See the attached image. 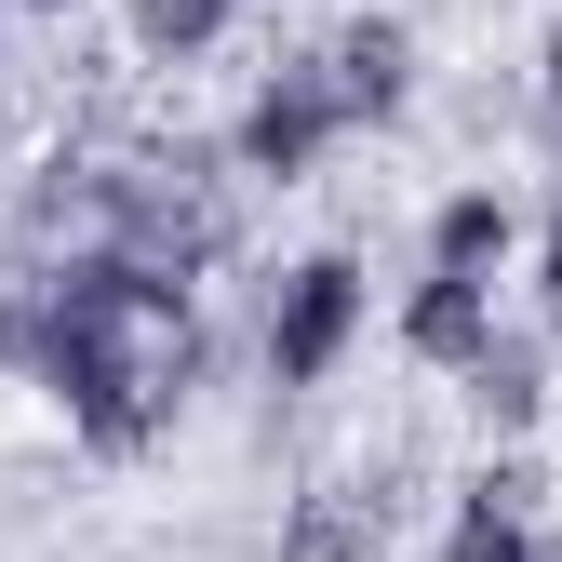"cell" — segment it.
I'll list each match as a JSON object with an SVG mask.
<instances>
[{
  "label": "cell",
  "mask_w": 562,
  "mask_h": 562,
  "mask_svg": "<svg viewBox=\"0 0 562 562\" xmlns=\"http://www.w3.org/2000/svg\"><path fill=\"white\" fill-rule=\"evenodd\" d=\"M228 14H241V0H134V41H148L161 67H188V54L228 41Z\"/></svg>",
  "instance_id": "obj_11"
},
{
  "label": "cell",
  "mask_w": 562,
  "mask_h": 562,
  "mask_svg": "<svg viewBox=\"0 0 562 562\" xmlns=\"http://www.w3.org/2000/svg\"><path fill=\"white\" fill-rule=\"evenodd\" d=\"M348 335H362V255L281 268V295H268V375H281V389H322V375L348 362Z\"/></svg>",
  "instance_id": "obj_3"
},
{
  "label": "cell",
  "mask_w": 562,
  "mask_h": 562,
  "mask_svg": "<svg viewBox=\"0 0 562 562\" xmlns=\"http://www.w3.org/2000/svg\"><path fill=\"white\" fill-rule=\"evenodd\" d=\"M94 241L161 268V281H201L228 241H241V148H134L121 175H94Z\"/></svg>",
  "instance_id": "obj_2"
},
{
  "label": "cell",
  "mask_w": 562,
  "mask_h": 562,
  "mask_svg": "<svg viewBox=\"0 0 562 562\" xmlns=\"http://www.w3.org/2000/svg\"><path fill=\"white\" fill-rule=\"evenodd\" d=\"M0 27H14V0H0Z\"/></svg>",
  "instance_id": "obj_15"
},
{
  "label": "cell",
  "mask_w": 562,
  "mask_h": 562,
  "mask_svg": "<svg viewBox=\"0 0 562 562\" xmlns=\"http://www.w3.org/2000/svg\"><path fill=\"white\" fill-rule=\"evenodd\" d=\"M402 348H415V362H482V348H496V281H415V308H402Z\"/></svg>",
  "instance_id": "obj_7"
},
{
  "label": "cell",
  "mask_w": 562,
  "mask_h": 562,
  "mask_svg": "<svg viewBox=\"0 0 562 562\" xmlns=\"http://www.w3.org/2000/svg\"><path fill=\"white\" fill-rule=\"evenodd\" d=\"M281 562H375V496H362V482H322V496H295Z\"/></svg>",
  "instance_id": "obj_9"
},
{
  "label": "cell",
  "mask_w": 562,
  "mask_h": 562,
  "mask_svg": "<svg viewBox=\"0 0 562 562\" xmlns=\"http://www.w3.org/2000/svg\"><path fill=\"white\" fill-rule=\"evenodd\" d=\"M509 241H522V215H509V188H456L442 215H429V268H442V281H482V268H496Z\"/></svg>",
  "instance_id": "obj_8"
},
{
  "label": "cell",
  "mask_w": 562,
  "mask_h": 562,
  "mask_svg": "<svg viewBox=\"0 0 562 562\" xmlns=\"http://www.w3.org/2000/svg\"><path fill=\"white\" fill-rule=\"evenodd\" d=\"M536 94H549V121H562V27H549V81H536Z\"/></svg>",
  "instance_id": "obj_13"
},
{
  "label": "cell",
  "mask_w": 562,
  "mask_h": 562,
  "mask_svg": "<svg viewBox=\"0 0 562 562\" xmlns=\"http://www.w3.org/2000/svg\"><path fill=\"white\" fill-rule=\"evenodd\" d=\"M335 134H348L335 81H322V67H281V81H268V94L241 108V134H228V148H241V175L295 188V175H322V148H335Z\"/></svg>",
  "instance_id": "obj_4"
},
{
  "label": "cell",
  "mask_w": 562,
  "mask_h": 562,
  "mask_svg": "<svg viewBox=\"0 0 562 562\" xmlns=\"http://www.w3.org/2000/svg\"><path fill=\"white\" fill-rule=\"evenodd\" d=\"M536 509H549V482L522 469V456H496L456 496V522H442V562H536Z\"/></svg>",
  "instance_id": "obj_5"
},
{
  "label": "cell",
  "mask_w": 562,
  "mask_h": 562,
  "mask_svg": "<svg viewBox=\"0 0 562 562\" xmlns=\"http://www.w3.org/2000/svg\"><path fill=\"white\" fill-rule=\"evenodd\" d=\"M469 402H482V429H536V415H549V348L536 335H496L469 362Z\"/></svg>",
  "instance_id": "obj_10"
},
{
  "label": "cell",
  "mask_w": 562,
  "mask_h": 562,
  "mask_svg": "<svg viewBox=\"0 0 562 562\" xmlns=\"http://www.w3.org/2000/svg\"><path fill=\"white\" fill-rule=\"evenodd\" d=\"M536 295H549V322H562V201H549V268H536Z\"/></svg>",
  "instance_id": "obj_12"
},
{
  "label": "cell",
  "mask_w": 562,
  "mask_h": 562,
  "mask_svg": "<svg viewBox=\"0 0 562 562\" xmlns=\"http://www.w3.org/2000/svg\"><path fill=\"white\" fill-rule=\"evenodd\" d=\"M322 81H335L348 121H402V94H415V27L402 14H362V27L322 54Z\"/></svg>",
  "instance_id": "obj_6"
},
{
  "label": "cell",
  "mask_w": 562,
  "mask_h": 562,
  "mask_svg": "<svg viewBox=\"0 0 562 562\" xmlns=\"http://www.w3.org/2000/svg\"><path fill=\"white\" fill-rule=\"evenodd\" d=\"M0 362H27L94 456H148L175 429V402L201 389V308H188V281L81 241L0 295Z\"/></svg>",
  "instance_id": "obj_1"
},
{
  "label": "cell",
  "mask_w": 562,
  "mask_h": 562,
  "mask_svg": "<svg viewBox=\"0 0 562 562\" xmlns=\"http://www.w3.org/2000/svg\"><path fill=\"white\" fill-rule=\"evenodd\" d=\"M27 14H81V0H27Z\"/></svg>",
  "instance_id": "obj_14"
}]
</instances>
